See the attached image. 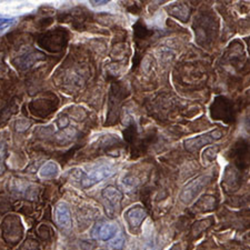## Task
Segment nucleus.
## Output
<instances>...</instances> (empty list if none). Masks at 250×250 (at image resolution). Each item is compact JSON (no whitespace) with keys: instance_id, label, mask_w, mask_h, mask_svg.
<instances>
[{"instance_id":"nucleus-1","label":"nucleus","mask_w":250,"mask_h":250,"mask_svg":"<svg viewBox=\"0 0 250 250\" xmlns=\"http://www.w3.org/2000/svg\"><path fill=\"white\" fill-rule=\"evenodd\" d=\"M217 20L212 15L203 14L197 18L193 28H195V34L197 42L199 43L210 42L212 38L215 37V32L217 31Z\"/></svg>"},{"instance_id":"nucleus-2","label":"nucleus","mask_w":250,"mask_h":250,"mask_svg":"<svg viewBox=\"0 0 250 250\" xmlns=\"http://www.w3.org/2000/svg\"><path fill=\"white\" fill-rule=\"evenodd\" d=\"M210 181V177L209 176H199L188 183L183 191L180 193V200L184 204H190L191 201L198 196V193L203 190V188L207 186Z\"/></svg>"},{"instance_id":"nucleus-3","label":"nucleus","mask_w":250,"mask_h":250,"mask_svg":"<svg viewBox=\"0 0 250 250\" xmlns=\"http://www.w3.org/2000/svg\"><path fill=\"white\" fill-rule=\"evenodd\" d=\"M211 117L212 119L223 120L225 123H231L235 119L231 103L224 97L216 98L211 106Z\"/></svg>"},{"instance_id":"nucleus-4","label":"nucleus","mask_w":250,"mask_h":250,"mask_svg":"<svg viewBox=\"0 0 250 250\" xmlns=\"http://www.w3.org/2000/svg\"><path fill=\"white\" fill-rule=\"evenodd\" d=\"M225 132L223 130H212L209 132H206L204 135L193 137V138H189L185 141V147L189 151H197L200 148H203L206 145H209L221 139L224 137Z\"/></svg>"},{"instance_id":"nucleus-5","label":"nucleus","mask_w":250,"mask_h":250,"mask_svg":"<svg viewBox=\"0 0 250 250\" xmlns=\"http://www.w3.org/2000/svg\"><path fill=\"white\" fill-rule=\"evenodd\" d=\"M2 233L6 241L10 244H16L21 239L22 226L18 217L9 216L3 220Z\"/></svg>"},{"instance_id":"nucleus-6","label":"nucleus","mask_w":250,"mask_h":250,"mask_svg":"<svg viewBox=\"0 0 250 250\" xmlns=\"http://www.w3.org/2000/svg\"><path fill=\"white\" fill-rule=\"evenodd\" d=\"M230 158L239 167H246L250 164V143L240 140L230 150Z\"/></svg>"},{"instance_id":"nucleus-7","label":"nucleus","mask_w":250,"mask_h":250,"mask_svg":"<svg viewBox=\"0 0 250 250\" xmlns=\"http://www.w3.org/2000/svg\"><path fill=\"white\" fill-rule=\"evenodd\" d=\"M114 173V170L108 166H100L98 168L94 169L87 175H83L82 179V185L83 188H89L92 187L94 185L100 183L104 179L109 178V177Z\"/></svg>"},{"instance_id":"nucleus-8","label":"nucleus","mask_w":250,"mask_h":250,"mask_svg":"<svg viewBox=\"0 0 250 250\" xmlns=\"http://www.w3.org/2000/svg\"><path fill=\"white\" fill-rule=\"evenodd\" d=\"M118 228L114 224L109 223H98L91 231V236L95 239H99L103 241L112 240L117 236Z\"/></svg>"},{"instance_id":"nucleus-9","label":"nucleus","mask_w":250,"mask_h":250,"mask_svg":"<svg viewBox=\"0 0 250 250\" xmlns=\"http://www.w3.org/2000/svg\"><path fill=\"white\" fill-rule=\"evenodd\" d=\"M125 218H126L131 230H137V229L140 228L141 224L146 218V211L139 206H136V207L128 209L125 213Z\"/></svg>"},{"instance_id":"nucleus-10","label":"nucleus","mask_w":250,"mask_h":250,"mask_svg":"<svg viewBox=\"0 0 250 250\" xmlns=\"http://www.w3.org/2000/svg\"><path fill=\"white\" fill-rule=\"evenodd\" d=\"M103 197L108 201L112 208L118 209L123 200V193L115 187L109 186L103 190Z\"/></svg>"},{"instance_id":"nucleus-11","label":"nucleus","mask_w":250,"mask_h":250,"mask_svg":"<svg viewBox=\"0 0 250 250\" xmlns=\"http://www.w3.org/2000/svg\"><path fill=\"white\" fill-rule=\"evenodd\" d=\"M56 220L59 226H62V228H69L71 226V215L69 208L67 207L64 204L59 205L56 208Z\"/></svg>"},{"instance_id":"nucleus-12","label":"nucleus","mask_w":250,"mask_h":250,"mask_svg":"<svg viewBox=\"0 0 250 250\" xmlns=\"http://www.w3.org/2000/svg\"><path fill=\"white\" fill-rule=\"evenodd\" d=\"M58 166L55 163H47L40 169V177L42 178H51L58 173Z\"/></svg>"},{"instance_id":"nucleus-13","label":"nucleus","mask_w":250,"mask_h":250,"mask_svg":"<svg viewBox=\"0 0 250 250\" xmlns=\"http://www.w3.org/2000/svg\"><path fill=\"white\" fill-rule=\"evenodd\" d=\"M196 207L198 208L200 211H210L215 208V199H213V197L210 196L203 197V198L197 203Z\"/></svg>"},{"instance_id":"nucleus-14","label":"nucleus","mask_w":250,"mask_h":250,"mask_svg":"<svg viewBox=\"0 0 250 250\" xmlns=\"http://www.w3.org/2000/svg\"><path fill=\"white\" fill-rule=\"evenodd\" d=\"M16 22V18L13 17H3V16H0V31L7 29L14 25Z\"/></svg>"},{"instance_id":"nucleus-15","label":"nucleus","mask_w":250,"mask_h":250,"mask_svg":"<svg viewBox=\"0 0 250 250\" xmlns=\"http://www.w3.org/2000/svg\"><path fill=\"white\" fill-rule=\"evenodd\" d=\"M125 244V238L122 235V232L117 233V236L111 240V246L116 249H122Z\"/></svg>"},{"instance_id":"nucleus-16","label":"nucleus","mask_w":250,"mask_h":250,"mask_svg":"<svg viewBox=\"0 0 250 250\" xmlns=\"http://www.w3.org/2000/svg\"><path fill=\"white\" fill-rule=\"evenodd\" d=\"M19 250H39L37 241L32 240V239H28L25 241V244L21 246V248Z\"/></svg>"},{"instance_id":"nucleus-17","label":"nucleus","mask_w":250,"mask_h":250,"mask_svg":"<svg viewBox=\"0 0 250 250\" xmlns=\"http://www.w3.org/2000/svg\"><path fill=\"white\" fill-rule=\"evenodd\" d=\"M16 126H17V130L22 131L26 130V129L29 127V123H27L26 120H19V122L16 124Z\"/></svg>"},{"instance_id":"nucleus-18","label":"nucleus","mask_w":250,"mask_h":250,"mask_svg":"<svg viewBox=\"0 0 250 250\" xmlns=\"http://www.w3.org/2000/svg\"><path fill=\"white\" fill-rule=\"evenodd\" d=\"M5 151H6L5 144H3L2 141H0V157H2L3 155H5Z\"/></svg>"},{"instance_id":"nucleus-19","label":"nucleus","mask_w":250,"mask_h":250,"mask_svg":"<svg viewBox=\"0 0 250 250\" xmlns=\"http://www.w3.org/2000/svg\"><path fill=\"white\" fill-rule=\"evenodd\" d=\"M2 172H3V166L0 164V175H2Z\"/></svg>"},{"instance_id":"nucleus-20","label":"nucleus","mask_w":250,"mask_h":250,"mask_svg":"<svg viewBox=\"0 0 250 250\" xmlns=\"http://www.w3.org/2000/svg\"><path fill=\"white\" fill-rule=\"evenodd\" d=\"M248 45H249V52H250V38L248 39Z\"/></svg>"},{"instance_id":"nucleus-21","label":"nucleus","mask_w":250,"mask_h":250,"mask_svg":"<svg viewBox=\"0 0 250 250\" xmlns=\"http://www.w3.org/2000/svg\"><path fill=\"white\" fill-rule=\"evenodd\" d=\"M176 248H177V247H173L171 250H176Z\"/></svg>"},{"instance_id":"nucleus-22","label":"nucleus","mask_w":250,"mask_h":250,"mask_svg":"<svg viewBox=\"0 0 250 250\" xmlns=\"http://www.w3.org/2000/svg\"><path fill=\"white\" fill-rule=\"evenodd\" d=\"M249 125H250V120H249Z\"/></svg>"}]
</instances>
